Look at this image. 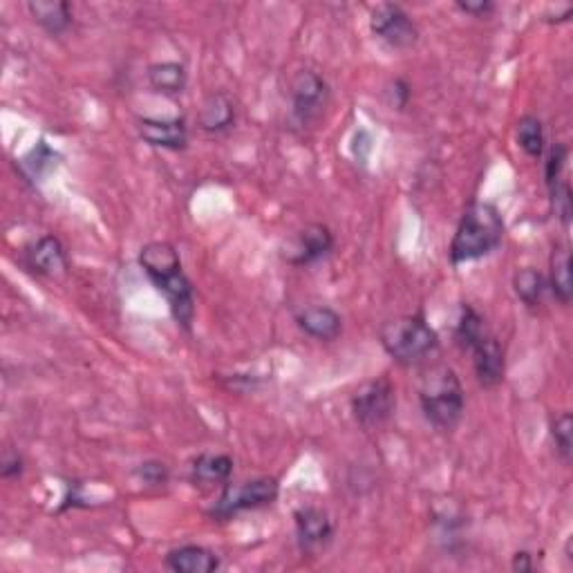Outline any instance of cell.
<instances>
[{"mask_svg": "<svg viewBox=\"0 0 573 573\" xmlns=\"http://www.w3.org/2000/svg\"><path fill=\"white\" fill-rule=\"evenodd\" d=\"M137 260L150 283L168 300L175 321L184 330H191L195 318V291L189 276L184 274L177 249L171 242H148L139 251Z\"/></svg>", "mask_w": 573, "mask_h": 573, "instance_id": "1", "label": "cell"}, {"mask_svg": "<svg viewBox=\"0 0 573 573\" xmlns=\"http://www.w3.org/2000/svg\"><path fill=\"white\" fill-rule=\"evenodd\" d=\"M504 218L491 202H473L464 211L459 227L450 242L448 256L453 267H462L466 262L482 260L500 249L504 240Z\"/></svg>", "mask_w": 573, "mask_h": 573, "instance_id": "2", "label": "cell"}, {"mask_svg": "<svg viewBox=\"0 0 573 573\" xmlns=\"http://www.w3.org/2000/svg\"><path fill=\"white\" fill-rule=\"evenodd\" d=\"M419 403L432 428L439 432L455 430L466 408L464 388L457 372L446 365L432 368L419 385Z\"/></svg>", "mask_w": 573, "mask_h": 573, "instance_id": "3", "label": "cell"}, {"mask_svg": "<svg viewBox=\"0 0 573 573\" xmlns=\"http://www.w3.org/2000/svg\"><path fill=\"white\" fill-rule=\"evenodd\" d=\"M379 338L383 350L401 365H417L439 347V336L424 316L392 318L381 325Z\"/></svg>", "mask_w": 573, "mask_h": 573, "instance_id": "4", "label": "cell"}, {"mask_svg": "<svg viewBox=\"0 0 573 573\" xmlns=\"http://www.w3.org/2000/svg\"><path fill=\"white\" fill-rule=\"evenodd\" d=\"M278 493L280 486L274 477H256L238 484L227 482L218 502L209 509V515L218 522H227L244 511H256L271 506L278 500Z\"/></svg>", "mask_w": 573, "mask_h": 573, "instance_id": "5", "label": "cell"}, {"mask_svg": "<svg viewBox=\"0 0 573 573\" xmlns=\"http://www.w3.org/2000/svg\"><path fill=\"white\" fill-rule=\"evenodd\" d=\"M394 408H397V392L383 377L363 383L352 397V415L365 430H377L388 424Z\"/></svg>", "mask_w": 573, "mask_h": 573, "instance_id": "6", "label": "cell"}, {"mask_svg": "<svg viewBox=\"0 0 573 573\" xmlns=\"http://www.w3.org/2000/svg\"><path fill=\"white\" fill-rule=\"evenodd\" d=\"M370 30L392 50H408L419 41V27L401 5L381 3L370 12Z\"/></svg>", "mask_w": 573, "mask_h": 573, "instance_id": "7", "label": "cell"}, {"mask_svg": "<svg viewBox=\"0 0 573 573\" xmlns=\"http://www.w3.org/2000/svg\"><path fill=\"white\" fill-rule=\"evenodd\" d=\"M330 103V86L312 70H303L291 81V110L300 126H312L323 117Z\"/></svg>", "mask_w": 573, "mask_h": 573, "instance_id": "8", "label": "cell"}, {"mask_svg": "<svg viewBox=\"0 0 573 573\" xmlns=\"http://www.w3.org/2000/svg\"><path fill=\"white\" fill-rule=\"evenodd\" d=\"M334 249V236L325 224H307L287 242L283 258L294 267H309L314 262L327 258Z\"/></svg>", "mask_w": 573, "mask_h": 573, "instance_id": "9", "label": "cell"}, {"mask_svg": "<svg viewBox=\"0 0 573 573\" xmlns=\"http://www.w3.org/2000/svg\"><path fill=\"white\" fill-rule=\"evenodd\" d=\"M298 547L305 553H314L327 547L334 538V522L323 509L316 506H300L294 513Z\"/></svg>", "mask_w": 573, "mask_h": 573, "instance_id": "10", "label": "cell"}, {"mask_svg": "<svg viewBox=\"0 0 573 573\" xmlns=\"http://www.w3.org/2000/svg\"><path fill=\"white\" fill-rule=\"evenodd\" d=\"M468 352H473V368L479 385H484V388H495V385H500L504 381L506 372L504 347L491 332H486L479 341H475Z\"/></svg>", "mask_w": 573, "mask_h": 573, "instance_id": "11", "label": "cell"}, {"mask_svg": "<svg viewBox=\"0 0 573 573\" xmlns=\"http://www.w3.org/2000/svg\"><path fill=\"white\" fill-rule=\"evenodd\" d=\"M137 133L148 146L164 150H184L189 146V128L184 119H137Z\"/></svg>", "mask_w": 573, "mask_h": 573, "instance_id": "12", "label": "cell"}, {"mask_svg": "<svg viewBox=\"0 0 573 573\" xmlns=\"http://www.w3.org/2000/svg\"><path fill=\"white\" fill-rule=\"evenodd\" d=\"M25 265L39 276H59L68 269V253L54 236H43L25 251Z\"/></svg>", "mask_w": 573, "mask_h": 573, "instance_id": "13", "label": "cell"}, {"mask_svg": "<svg viewBox=\"0 0 573 573\" xmlns=\"http://www.w3.org/2000/svg\"><path fill=\"white\" fill-rule=\"evenodd\" d=\"M164 565L175 573H213L222 567V562L211 549L200 544H184L166 553Z\"/></svg>", "mask_w": 573, "mask_h": 573, "instance_id": "14", "label": "cell"}, {"mask_svg": "<svg viewBox=\"0 0 573 573\" xmlns=\"http://www.w3.org/2000/svg\"><path fill=\"white\" fill-rule=\"evenodd\" d=\"M296 323L307 336L316 338V341H336L343 332V318L332 307L314 305L305 307L303 312L296 316Z\"/></svg>", "mask_w": 573, "mask_h": 573, "instance_id": "15", "label": "cell"}, {"mask_svg": "<svg viewBox=\"0 0 573 573\" xmlns=\"http://www.w3.org/2000/svg\"><path fill=\"white\" fill-rule=\"evenodd\" d=\"M197 124L204 133H224L233 124H236V106L229 95L224 92H211L209 97L202 101L200 112H197Z\"/></svg>", "mask_w": 573, "mask_h": 573, "instance_id": "16", "label": "cell"}, {"mask_svg": "<svg viewBox=\"0 0 573 573\" xmlns=\"http://www.w3.org/2000/svg\"><path fill=\"white\" fill-rule=\"evenodd\" d=\"M27 12L52 36L68 32L72 25V7L65 0H32L27 3Z\"/></svg>", "mask_w": 573, "mask_h": 573, "instance_id": "17", "label": "cell"}, {"mask_svg": "<svg viewBox=\"0 0 573 573\" xmlns=\"http://www.w3.org/2000/svg\"><path fill=\"white\" fill-rule=\"evenodd\" d=\"M148 83L150 88L159 95L166 97H177L186 90V83H189V72L182 63L177 61H164V63H153L148 68Z\"/></svg>", "mask_w": 573, "mask_h": 573, "instance_id": "18", "label": "cell"}, {"mask_svg": "<svg viewBox=\"0 0 573 573\" xmlns=\"http://www.w3.org/2000/svg\"><path fill=\"white\" fill-rule=\"evenodd\" d=\"M233 475V459L222 453H204L191 466V479L195 484H227Z\"/></svg>", "mask_w": 573, "mask_h": 573, "instance_id": "19", "label": "cell"}, {"mask_svg": "<svg viewBox=\"0 0 573 573\" xmlns=\"http://www.w3.org/2000/svg\"><path fill=\"white\" fill-rule=\"evenodd\" d=\"M551 294L556 296L562 305L571 303L573 280H571V253L567 247L558 244L551 253V276L547 280Z\"/></svg>", "mask_w": 573, "mask_h": 573, "instance_id": "20", "label": "cell"}, {"mask_svg": "<svg viewBox=\"0 0 573 573\" xmlns=\"http://www.w3.org/2000/svg\"><path fill=\"white\" fill-rule=\"evenodd\" d=\"M513 289L526 307L535 309L542 305V298L544 294H547L549 285H547V278H544L538 269L524 267L513 276Z\"/></svg>", "mask_w": 573, "mask_h": 573, "instance_id": "21", "label": "cell"}, {"mask_svg": "<svg viewBox=\"0 0 573 573\" xmlns=\"http://www.w3.org/2000/svg\"><path fill=\"white\" fill-rule=\"evenodd\" d=\"M56 159H59V153L56 150H52L48 144L41 142L36 144L30 153H27L23 159H21V171L23 175L27 177V180H32V182H39L43 180L45 175H48L52 168L56 166Z\"/></svg>", "mask_w": 573, "mask_h": 573, "instance_id": "22", "label": "cell"}, {"mask_svg": "<svg viewBox=\"0 0 573 573\" xmlns=\"http://www.w3.org/2000/svg\"><path fill=\"white\" fill-rule=\"evenodd\" d=\"M518 144L533 159L544 155V126L538 117L526 115L518 121Z\"/></svg>", "mask_w": 573, "mask_h": 573, "instance_id": "23", "label": "cell"}, {"mask_svg": "<svg viewBox=\"0 0 573 573\" xmlns=\"http://www.w3.org/2000/svg\"><path fill=\"white\" fill-rule=\"evenodd\" d=\"M486 334V325H484V318L479 316L471 305H464L462 307V316H459L457 327H455V341L459 343V347H464V350H471V345L475 341H479Z\"/></svg>", "mask_w": 573, "mask_h": 573, "instance_id": "24", "label": "cell"}, {"mask_svg": "<svg viewBox=\"0 0 573 573\" xmlns=\"http://www.w3.org/2000/svg\"><path fill=\"white\" fill-rule=\"evenodd\" d=\"M551 437L556 441V453L562 462L569 464L573 453V419L569 412H562L551 421Z\"/></svg>", "mask_w": 573, "mask_h": 573, "instance_id": "25", "label": "cell"}, {"mask_svg": "<svg viewBox=\"0 0 573 573\" xmlns=\"http://www.w3.org/2000/svg\"><path fill=\"white\" fill-rule=\"evenodd\" d=\"M567 159H569V148L567 144H553L549 155H547V162H544V180H547L549 191L553 186H558L562 182V171H565L567 166Z\"/></svg>", "mask_w": 573, "mask_h": 573, "instance_id": "26", "label": "cell"}, {"mask_svg": "<svg viewBox=\"0 0 573 573\" xmlns=\"http://www.w3.org/2000/svg\"><path fill=\"white\" fill-rule=\"evenodd\" d=\"M549 193H551V204H553V211H556V218L562 222V227L569 229L571 213H573L569 184H567V182H560L558 186H553V189H551Z\"/></svg>", "mask_w": 573, "mask_h": 573, "instance_id": "27", "label": "cell"}, {"mask_svg": "<svg viewBox=\"0 0 573 573\" xmlns=\"http://www.w3.org/2000/svg\"><path fill=\"white\" fill-rule=\"evenodd\" d=\"M135 475L139 477V482H144L146 486H166L171 471H168V466L164 462L150 459V462H144L135 468Z\"/></svg>", "mask_w": 573, "mask_h": 573, "instance_id": "28", "label": "cell"}, {"mask_svg": "<svg viewBox=\"0 0 573 573\" xmlns=\"http://www.w3.org/2000/svg\"><path fill=\"white\" fill-rule=\"evenodd\" d=\"M455 7L459 9V12H464L468 16H477V18H484L495 12V5L491 3V0H477V3H468V0L462 3V0H459V3H455Z\"/></svg>", "mask_w": 573, "mask_h": 573, "instance_id": "29", "label": "cell"}, {"mask_svg": "<svg viewBox=\"0 0 573 573\" xmlns=\"http://www.w3.org/2000/svg\"><path fill=\"white\" fill-rule=\"evenodd\" d=\"M23 471H25L23 457L16 455V453H7L5 459H3V466H0V475H3V479L21 477Z\"/></svg>", "mask_w": 573, "mask_h": 573, "instance_id": "30", "label": "cell"}, {"mask_svg": "<svg viewBox=\"0 0 573 573\" xmlns=\"http://www.w3.org/2000/svg\"><path fill=\"white\" fill-rule=\"evenodd\" d=\"M511 567L515 573H529L535 569L533 565V553L529 551H518L513 556V562H511Z\"/></svg>", "mask_w": 573, "mask_h": 573, "instance_id": "31", "label": "cell"}]
</instances>
